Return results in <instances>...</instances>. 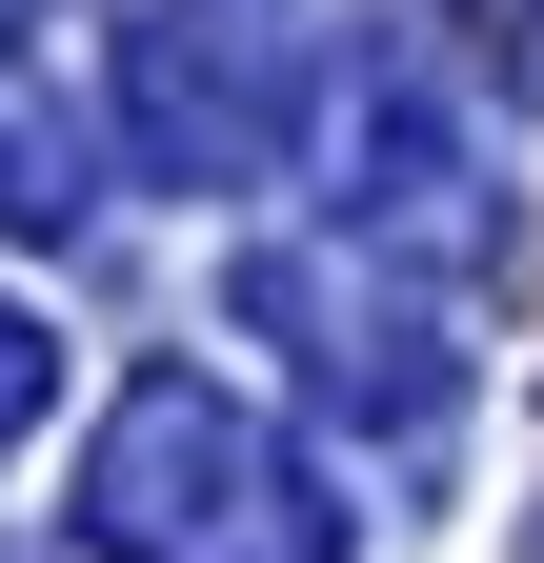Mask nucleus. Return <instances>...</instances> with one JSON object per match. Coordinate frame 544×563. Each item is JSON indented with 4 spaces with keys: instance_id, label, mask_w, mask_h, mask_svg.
<instances>
[{
    "instance_id": "f03ea898",
    "label": "nucleus",
    "mask_w": 544,
    "mask_h": 563,
    "mask_svg": "<svg viewBox=\"0 0 544 563\" xmlns=\"http://www.w3.org/2000/svg\"><path fill=\"white\" fill-rule=\"evenodd\" d=\"M524 563H544V483H524Z\"/></svg>"
},
{
    "instance_id": "f257e3e1",
    "label": "nucleus",
    "mask_w": 544,
    "mask_h": 563,
    "mask_svg": "<svg viewBox=\"0 0 544 563\" xmlns=\"http://www.w3.org/2000/svg\"><path fill=\"white\" fill-rule=\"evenodd\" d=\"M121 543H162V563H344V523L303 504L283 463H262V422L242 402H202V383H142V422H121Z\"/></svg>"
}]
</instances>
